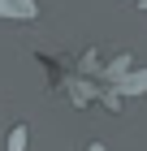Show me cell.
Instances as JSON below:
<instances>
[{
    "label": "cell",
    "mask_w": 147,
    "mask_h": 151,
    "mask_svg": "<svg viewBox=\"0 0 147 151\" xmlns=\"http://www.w3.org/2000/svg\"><path fill=\"white\" fill-rule=\"evenodd\" d=\"M0 17H22V22H30L35 17V0H0Z\"/></svg>",
    "instance_id": "obj_1"
},
{
    "label": "cell",
    "mask_w": 147,
    "mask_h": 151,
    "mask_svg": "<svg viewBox=\"0 0 147 151\" xmlns=\"http://www.w3.org/2000/svg\"><path fill=\"white\" fill-rule=\"evenodd\" d=\"M26 142H30V129H26V125H13L9 129V151H26Z\"/></svg>",
    "instance_id": "obj_2"
}]
</instances>
